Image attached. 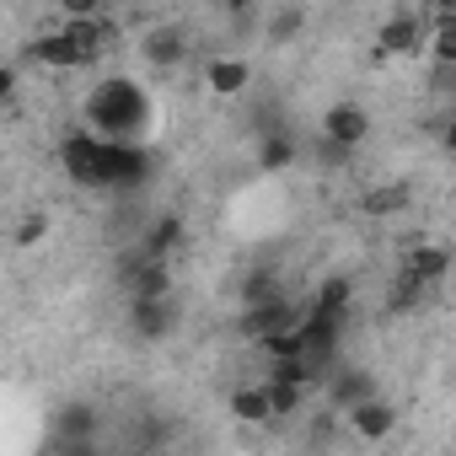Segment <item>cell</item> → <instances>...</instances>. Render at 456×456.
<instances>
[{
  "instance_id": "cell-25",
  "label": "cell",
  "mask_w": 456,
  "mask_h": 456,
  "mask_svg": "<svg viewBox=\"0 0 456 456\" xmlns=\"http://www.w3.org/2000/svg\"><path fill=\"white\" fill-rule=\"evenodd\" d=\"M317 161H322V167H344V161H349V151H344V145H333V140H322V134H317Z\"/></svg>"
},
{
  "instance_id": "cell-28",
  "label": "cell",
  "mask_w": 456,
  "mask_h": 456,
  "mask_svg": "<svg viewBox=\"0 0 456 456\" xmlns=\"http://www.w3.org/2000/svg\"><path fill=\"white\" fill-rule=\"evenodd\" d=\"M451 97H456V92H451Z\"/></svg>"
},
{
  "instance_id": "cell-21",
  "label": "cell",
  "mask_w": 456,
  "mask_h": 456,
  "mask_svg": "<svg viewBox=\"0 0 456 456\" xmlns=\"http://www.w3.org/2000/svg\"><path fill=\"white\" fill-rule=\"evenodd\" d=\"M264 301H280V290H274V274L269 269H253L248 285H242V306H264Z\"/></svg>"
},
{
  "instance_id": "cell-11",
  "label": "cell",
  "mask_w": 456,
  "mask_h": 456,
  "mask_svg": "<svg viewBox=\"0 0 456 456\" xmlns=\"http://www.w3.org/2000/svg\"><path fill=\"white\" fill-rule=\"evenodd\" d=\"M140 54H145L156 70H177V65L188 60V33H183V28H151V33L140 38Z\"/></svg>"
},
{
  "instance_id": "cell-1",
  "label": "cell",
  "mask_w": 456,
  "mask_h": 456,
  "mask_svg": "<svg viewBox=\"0 0 456 456\" xmlns=\"http://www.w3.org/2000/svg\"><path fill=\"white\" fill-rule=\"evenodd\" d=\"M86 124H92V134H102V140L140 145V134L151 129V97H145V86L129 81V76L102 81V86L86 97Z\"/></svg>"
},
{
  "instance_id": "cell-18",
  "label": "cell",
  "mask_w": 456,
  "mask_h": 456,
  "mask_svg": "<svg viewBox=\"0 0 456 456\" xmlns=\"http://www.w3.org/2000/svg\"><path fill=\"white\" fill-rule=\"evenodd\" d=\"M306 33V6H274L269 17H264V38L269 44H290V38H301Z\"/></svg>"
},
{
  "instance_id": "cell-27",
  "label": "cell",
  "mask_w": 456,
  "mask_h": 456,
  "mask_svg": "<svg viewBox=\"0 0 456 456\" xmlns=\"http://www.w3.org/2000/svg\"><path fill=\"white\" fill-rule=\"evenodd\" d=\"M440 145H445V156L456 161V118H451V124H440Z\"/></svg>"
},
{
  "instance_id": "cell-26",
  "label": "cell",
  "mask_w": 456,
  "mask_h": 456,
  "mask_svg": "<svg viewBox=\"0 0 456 456\" xmlns=\"http://www.w3.org/2000/svg\"><path fill=\"white\" fill-rule=\"evenodd\" d=\"M12 97H17V65H0V102L12 108Z\"/></svg>"
},
{
  "instance_id": "cell-13",
  "label": "cell",
  "mask_w": 456,
  "mask_h": 456,
  "mask_svg": "<svg viewBox=\"0 0 456 456\" xmlns=\"http://www.w3.org/2000/svg\"><path fill=\"white\" fill-rule=\"evenodd\" d=\"M225 408H232L237 424H258V429L274 419V403H269V387H264V381H242V387H232Z\"/></svg>"
},
{
  "instance_id": "cell-16",
  "label": "cell",
  "mask_w": 456,
  "mask_h": 456,
  "mask_svg": "<svg viewBox=\"0 0 456 456\" xmlns=\"http://www.w3.org/2000/svg\"><path fill=\"white\" fill-rule=\"evenodd\" d=\"M49 435H65V440H97V408L92 403H65L49 424Z\"/></svg>"
},
{
  "instance_id": "cell-10",
  "label": "cell",
  "mask_w": 456,
  "mask_h": 456,
  "mask_svg": "<svg viewBox=\"0 0 456 456\" xmlns=\"http://www.w3.org/2000/svg\"><path fill=\"white\" fill-rule=\"evenodd\" d=\"M204 86H209L215 97H242V92L253 86V65L237 60V54H215V60L204 65Z\"/></svg>"
},
{
  "instance_id": "cell-23",
  "label": "cell",
  "mask_w": 456,
  "mask_h": 456,
  "mask_svg": "<svg viewBox=\"0 0 456 456\" xmlns=\"http://www.w3.org/2000/svg\"><path fill=\"white\" fill-rule=\"evenodd\" d=\"M44 456H102L97 440H65V435H49V451Z\"/></svg>"
},
{
  "instance_id": "cell-15",
  "label": "cell",
  "mask_w": 456,
  "mask_h": 456,
  "mask_svg": "<svg viewBox=\"0 0 456 456\" xmlns=\"http://www.w3.org/2000/svg\"><path fill=\"white\" fill-rule=\"evenodd\" d=\"M403 274H408V280H419V285L445 280V274H451V248H440V242H419V248L408 253Z\"/></svg>"
},
{
  "instance_id": "cell-22",
  "label": "cell",
  "mask_w": 456,
  "mask_h": 456,
  "mask_svg": "<svg viewBox=\"0 0 456 456\" xmlns=\"http://www.w3.org/2000/svg\"><path fill=\"white\" fill-rule=\"evenodd\" d=\"M403 204H408V188H403V183H397V188H376V193L365 199L370 215H392V209H403Z\"/></svg>"
},
{
  "instance_id": "cell-20",
  "label": "cell",
  "mask_w": 456,
  "mask_h": 456,
  "mask_svg": "<svg viewBox=\"0 0 456 456\" xmlns=\"http://www.w3.org/2000/svg\"><path fill=\"white\" fill-rule=\"evenodd\" d=\"M269 387V403H274V419H290L306 408V387H290V381H264Z\"/></svg>"
},
{
  "instance_id": "cell-24",
  "label": "cell",
  "mask_w": 456,
  "mask_h": 456,
  "mask_svg": "<svg viewBox=\"0 0 456 456\" xmlns=\"http://www.w3.org/2000/svg\"><path fill=\"white\" fill-rule=\"evenodd\" d=\"M44 232H49V215H28L17 232H12V242L17 248H33V242H44Z\"/></svg>"
},
{
  "instance_id": "cell-5",
  "label": "cell",
  "mask_w": 456,
  "mask_h": 456,
  "mask_svg": "<svg viewBox=\"0 0 456 456\" xmlns=\"http://www.w3.org/2000/svg\"><path fill=\"white\" fill-rule=\"evenodd\" d=\"M376 44H381V54H413V49H424V44H429V17H419V12H392V17L381 22Z\"/></svg>"
},
{
  "instance_id": "cell-2",
  "label": "cell",
  "mask_w": 456,
  "mask_h": 456,
  "mask_svg": "<svg viewBox=\"0 0 456 456\" xmlns=\"http://www.w3.org/2000/svg\"><path fill=\"white\" fill-rule=\"evenodd\" d=\"M60 167L70 183L81 188H108V140L92 134V129H76L60 140Z\"/></svg>"
},
{
  "instance_id": "cell-6",
  "label": "cell",
  "mask_w": 456,
  "mask_h": 456,
  "mask_svg": "<svg viewBox=\"0 0 456 456\" xmlns=\"http://www.w3.org/2000/svg\"><path fill=\"white\" fill-rule=\"evenodd\" d=\"M177 328V301H129V333L140 344H161Z\"/></svg>"
},
{
  "instance_id": "cell-3",
  "label": "cell",
  "mask_w": 456,
  "mask_h": 456,
  "mask_svg": "<svg viewBox=\"0 0 456 456\" xmlns=\"http://www.w3.org/2000/svg\"><path fill=\"white\" fill-rule=\"evenodd\" d=\"M306 322V306H290L285 296L280 301H264V306H242V338H253V344H269V338H280V333H296Z\"/></svg>"
},
{
  "instance_id": "cell-9",
  "label": "cell",
  "mask_w": 456,
  "mask_h": 456,
  "mask_svg": "<svg viewBox=\"0 0 456 456\" xmlns=\"http://www.w3.org/2000/svg\"><path fill=\"white\" fill-rule=\"evenodd\" d=\"M60 33L81 49V60H86V65H97V60L108 54V44L118 38L108 17H65V28H60Z\"/></svg>"
},
{
  "instance_id": "cell-4",
  "label": "cell",
  "mask_w": 456,
  "mask_h": 456,
  "mask_svg": "<svg viewBox=\"0 0 456 456\" xmlns=\"http://www.w3.org/2000/svg\"><path fill=\"white\" fill-rule=\"evenodd\" d=\"M322 140H333V145H344L349 156H354V145H365V134H370V113L360 108V102H333L328 113H322V129H317Z\"/></svg>"
},
{
  "instance_id": "cell-14",
  "label": "cell",
  "mask_w": 456,
  "mask_h": 456,
  "mask_svg": "<svg viewBox=\"0 0 456 456\" xmlns=\"http://www.w3.org/2000/svg\"><path fill=\"white\" fill-rule=\"evenodd\" d=\"M28 54H33L44 70H81V65H86V60H81V49H76L60 28H54V33H38V38L28 44Z\"/></svg>"
},
{
  "instance_id": "cell-17",
  "label": "cell",
  "mask_w": 456,
  "mask_h": 456,
  "mask_svg": "<svg viewBox=\"0 0 456 456\" xmlns=\"http://www.w3.org/2000/svg\"><path fill=\"white\" fill-rule=\"evenodd\" d=\"M151 258H161V264H172V253L183 248V215H161L151 232H145V242H140Z\"/></svg>"
},
{
  "instance_id": "cell-19",
  "label": "cell",
  "mask_w": 456,
  "mask_h": 456,
  "mask_svg": "<svg viewBox=\"0 0 456 456\" xmlns=\"http://www.w3.org/2000/svg\"><path fill=\"white\" fill-rule=\"evenodd\" d=\"M296 156H301V145L290 134H264L258 140V172H285V167H296Z\"/></svg>"
},
{
  "instance_id": "cell-8",
  "label": "cell",
  "mask_w": 456,
  "mask_h": 456,
  "mask_svg": "<svg viewBox=\"0 0 456 456\" xmlns=\"http://www.w3.org/2000/svg\"><path fill=\"white\" fill-rule=\"evenodd\" d=\"M151 151L145 145H118V140H108V188H140L145 177H151Z\"/></svg>"
},
{
  "instance_id": "cell-7",
  "label": "cell",
  "mask_w": 456,
  "mask_h": 456,
  "mask_svg": "<svg viewBox=\"0 0 456 456\" xmlns=\"http://www.w3.org/2000/svg\"><path fill=\"white\" fill-rule=\"evenodd\" d=\"M344 429H349L354 440L376 445V440H387V435L397 429V408H392L387 397H370V403H360V408H349V413H344Z\"/></svg>"
},
{
  "instance_id": "cell-12",
  "label": "cell",
  "mask_w": 456,
  "mask_h": 456,
  "mask_svg": "<svg viewBox=\"0 0 456 456\" xmlns=\"http://www.w3.org/2000/svg\"><path fill=\"white\" fill-rule=\"evenodd\" d=\"M370 397H381L370 370H333V376H328V403H333L338 413H349V408H360V403H370Z\"/></svg>"
}]
</instances>
